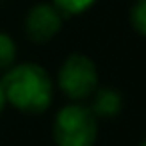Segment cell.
I'll return each instance as SVG.
<instances>
[{"label":"cell","instance_id":"cell-1","mask_svg":"<svg viewBox=\"0 0 146 146\" xmlns=\"http://www.w3.org/2000/svg\"><path fill=\"white\" fill-rule=\"evenodd\" d=\"M0 82L4 88L6 102L22 112L38 114L44 112L52 102V80L38 64L24 62L10 66Z\"/></svg>","mask_w":146,"mask_h":146},{"label":"cell","instance_id":"cell-2","mask_svg":"<svg viewBox=\"0 0 146 146\" xmlns=\"http://www.w3.org/2000/svg\"><path fill=\"white\" fill-rule=\"evenodd\" d=\"M96 130L94 112L82 104L64 106L52 126L56 146H92L96 142Z\"/></svg>","mask_w":146,"mask_h":146},{"label":"cell","instance_id":"cell-3","mask_svg":"<svg viewBox=\"0 0 146 146\" xmlns=\"http://www.w3.org/2000/svg\"><path fill=\"white\" fill-rule=\"evenodd\" d=\"M96 84H98V72L88 56L70 54L60 66L58 86L68 98L82 100L96 88Z\"/></svg>","mask_w":146,"mask_h":146},{"label":"cell","instance_id":"cell-4","mask_svg":"<svg viewBox=\"0 0 146 146\" xmlns=\"http://www.w3.org/2000/svg\"><path fill=\"white\" fill-rule=\"evenodd\" d=\"M60 26H62V14L52 4H36L34 8H30L24 22L26 34L34 42H48L58 34Z\"/></svg>","mask_w":146,"mask_h":146},{"label":"cell","instance_id":"cell-5","mask_svg":"<svg viewBox=\"0 0 146 146\" xmlns=\"http://www.w3.org/2000/svg\"><path fill=\"white\" fill-rule=\"evenodd\" d=\"M122 108V96L112 90V88H102L96 98H94V106L90 108L94 112L96 118H114Z\"/></svg>","mask_w":146,"mask_h":146},{"label":"cell","instance_id":"cell-6","mask_svg":"<svg viewBox=\"0 0 146 146\" xmlns=\"http://www.w3.org/2000/svg\"><path fill=\"white\" fill-rule=\"evenodd\" d=\"M14 58H16V44H14V40L6 32H0V70L10 68Z\"/></svg>","mask_w":146,"mask_h":146},{"label":"cell","instance_id":"cell-7","mask_svg":"<svg viewBox=\"0 0 146 146\" xmlns=\"http://www.w3.org/2000/svg\"><path fill=\"white\" fill-rule=\"evenodd\" d=\"M52 2L62 14L74 16V14H82L84 10H88L96 0H52Z\"/></svg>","mask_w":146,"mask_h":146},{"label":"cell","instance_id":"cell-8","mask_svg":"<svg viewBox=\"0 0 146 146\" xmlns=\"http://www.w3.org/2000/svg\"><path fill=\"white\" fill-rule=\"evenodd\" d=\"M130 22L136 32L146 36V0H136V4L130 10Z\"/></svg>","mask_w":146,"mask_h":146},{"label":"cell","instance_id":"cell-9","mask_svg":"<svg viewBox=\"0 0 146 146\" xmlns=\"http://www.w3.org/2000/svg\"><path fill=\"white\" fill-rule=\"evenodd\" d=\"M4 104H6V96H4V88H2V82H0V112H2Z\"/></svg>","mask_w":146,"mask_h":146},{"label":"cell","instance_id":"cell-10","mask_svg":"<svg viewBox=\"0 0 146 146\" xmlns=\"http://www.w3.org/2000/svg\"><path fill=\"white\" fill-rule=\"evenodd\" d=\"M142 146H146V140H144V142H142Z\"/></svg>","mask_w":146,"mask_h":146}]
</instances>
